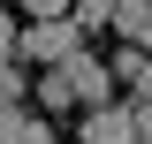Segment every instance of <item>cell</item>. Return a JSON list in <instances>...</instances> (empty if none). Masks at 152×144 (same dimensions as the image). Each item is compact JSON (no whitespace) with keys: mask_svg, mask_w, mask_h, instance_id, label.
I'll list each match as a JSON object with an SVG mask.
<instances>
[{"mask_svg":"<svg viewBox=\"0 0 152 144\" xmlns=\"http://www.w3.org/2000/svg\"><path fill=\"white\" fill-rule=\"evenodd\" d=\"M84 53V23L76 15H53V23H23L15 38V61H38V68H61V61Z\"/></svg>","mask_w":152,"mask_h":144,"instance_id":"cell-1","label":"cell"},{"mask_svg":"<svg viewBox=\"0 0 152 144\" xmlns=\"http://www.w3.org/2000/svg\"><path fill=\"white\" fill-rule=\"evenodd\" d=\"M61 84H69V106H84V114L114 106V99H107V91H114V68H107V61H91V53L61 61Z\"/></svg>","mask_w":152,"mask_h":144,"instance_id":"cell-2","label":"cell"},{"mask_svg":"<svg viewBox=\"0 0 152 144\" xmlns=\"http://www.w3.org/2000/svg\"><path fill=\"white\" fill-rule=\"evenodd\" d=\"M84 144H137V106H99V114H84Z\"/></svg>","mask_w":152,"mask_h":144,"instance_id":"cell-3","label":"cell"},{"mask_svg":"<svg viewBox=\"0 0 152 144\" xmlns=\"http://www.w3.org/2000/svg\"><path fill=\"white\" fill-rule=\"evenodd\" d=\"M122 84H129V106H152V53L145 46H122V61H107Z\"/></svg>","mask_w":152,"mask_h":144,"instance_id":"cell-4","label":"cell"},{"mask_svg":"<svg viewBox=\"0 0 152 144\" xmlns=\"http://www.w3.org/2000/svg\"><path fill=\"white\" fill-rule=\"evenodd\" d=\"M0 144H53V129L23 106H0Z\"/></svg>","mask_w":152,"mask_h":144,"instance_id":"cell-5","label":"cell"},{"mask_svg":"<svg viewBox=\"0 0 152 144\" xmlns=\"http://www.w3.org/2000/svg\"><path fill=\"white\" fill-rule=\"evenodd\" d=\"M114 31H122V46H145L152 38V0H114Z\"/></svg>","mask_w":152,"mask_h":144,"instance_id":"cell-6","label":"cell"},{"mask_svg":"<svg viewBox=\"0 0 152 144\" xmlns=\"http://www.w3.org/2000/svg\"><path fill=\"white\" fill-rule=\"evenodd\" d=\"M69 15L91 31V23H114V0H69Z\"/></svg>","mask_w":152,"mask_h":144,"instance_id":"cell-7","label":"cell"},{"mask_svg":"<svg viewBox=\"0 0 152 144\" xmlns=\"http://www.w3.org/2000/svg\"><path fill=\"white\" fill-rule=\"evenodd\" d=\"M8 8H23L31 23H53V15H69V0H8Z\"/></svg>","mask_w":152,"mask_h":144,"instance_id":"cell-8","label":"cell"},{"mask_svg":"<svg viewBox=\"0 0 152 144\" xmlns=\"http://www.w3.org/2000/svg\"><path fill=\"white\" fill-rule=\"evenodd\" d=\"M0 106H23V68L15 61H0Z\"/></svg>","mask_w":152,"mask_h":144,"instance_id":"cell-9","label":"cell"},{"mask_svg":"<svg viewBox=\"0 0 152 144\" xmlns=\"http://www.w3.org/2000/svg\"><path fill=\"white\" fill-rule=\"evenodd\" d=\"M15 38H23V31H15V8L0 0V61H15Z\"/></svg>","mask_w":152,"mask_h":144,"instance_id":"cell-10","label":"cell"},{"mask_svg":"<svg viewBox=\"0 0 152 144\" xmlns=\"http://www.w3.org/2000/svg\"><path fill=\"white\" fill-rule=\"evenodd\" d=\"M38 99H46V106H69V84H61V68H46V84H38Z\"/></svg>","mask_w":152,"mask_h":144,"instance_id":"cell-11","label":"cell"},{"mask_svg":"<svg viewBox=\"0 0 152 144\" xmlns=\"http://www.w3.org/2000/svg\"><path fill=\"white\" fill-rule=\"evenodd\" d=\"M145 53H152V38H145Z\"/></svg>","mask_w":152,"mask_h":144,"instance_id":"cell-12","label":"cell"}]
</instances>
